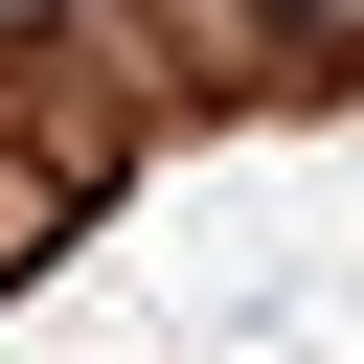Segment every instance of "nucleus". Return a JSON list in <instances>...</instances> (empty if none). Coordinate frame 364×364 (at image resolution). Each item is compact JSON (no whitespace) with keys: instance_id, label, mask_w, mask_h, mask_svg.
Here are the masks:
<instances>
[{"instance_id":"f257e3e1","label":"nucleus","mask_w":364,"mask_h":364,"mask_svg":"<svg viewBox=\"0 0 364 364\" xmlns=\"http://www.w3.org/2000/svg\"><path fill=\"white\" fill-rule=\"evenodd\" d=\"M46 228H68V182H46V159H0V273H23Z\"/></svg>"}]
</instances>
